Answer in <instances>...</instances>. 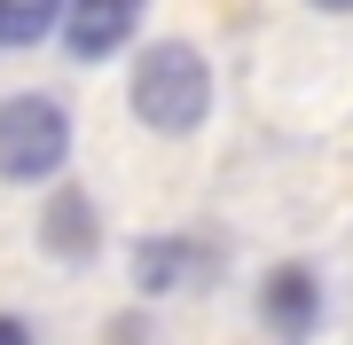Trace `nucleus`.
<instances>
[{
	"label": "nucleus",
	"instance_id": "nucleus-1",
	"mask_svg": "<svg viewBox=\"0 0 353 345\" xmlns=\"http://www.w3.org/2000/svg\"><path fill=\"white\" fill-rule=\"evenodd\" d=\"M134 118L150 134H196L212 118V71L189 39H157L134 63Z\"/></svg>",
	"mask_w": 353,
	"mask_h": 345
},
{
	"label": "nucleus",
	"instance_id": "nucleus-2",
	"mask_svg": "<svg viewBox=\"0 0 353 345\" xmlns=\"http://www.w3.org/2000/svg\"><path fill=\"white\" fill-rule=\"evenodd\" d=\"M71 157V118L48 94H8L0 103V180H55Z\"/></svg>",
	"mask_w": 353,
	"mask_h": 345
},
{
	"label": "nucleus",
	"instance_id": "nucleus-3",
	"mask_svg": "<svg viewBox=\"0 0 353 345\" xmlns=\"http://www.w3.org/2000/svg\"><path fill=\"white\" fill-rule=\"evenodd\" d=\"M134 32H141V0H63V24H55V39H63L79 63L118 55Z\"/></svg>",
	"mask_w": 353,
	"mask_h": 345
},
{
	"label": "nucleus",
	"instance_id": "nucleus-4",
	"mask_svg": "<svg viewBox=\"0 0 353 345\" xmlns=\"http://www.w3.org/2000/svg\"><path fill=\"white\" fill-rule=\"evenodd\" d=\"M259 322L275 337H314L322 330V275L314 267H299V259H283V267H267V282H259Z\"/></svg>",
	"mask_w": 353,
	"mask_h": 345
},
{
	"label": "nucleus",
	"instance_id": "nucleus-5",
	"mask_svg": "<svg viewBox=\"0 0 353 345\" xmlns=\"http://www.w3.org/2000/svg\"><path fill=\"white\" fill-rule=\"evenodd\" d=\"M39 243H48L63 267H79V259H94L102 243V220H94V196L87 189H55L48 205H39Z\"/></svg>",
	"mask_w": 353,
	"mask_h": 345
},
{
	"label": "nucleus",
	"instance_id": "nucleus-6",
	"mask_svg": "<svg viewBox=\"0 0 353 345\" xmlns=\"http://www.w3.org/2000/svg\"><path fill=\"white\" fill-rule=\"evenodd\" d=\"M63 24V0H0V48H39Z\"/></svg>",
	"mask_w": 353,
	"mask_h": 345
},
{
	"label": "nucleus",
	"instance_id": "nucleus-7",
	"mask_svg": "<svg viewBox=\"0 0 353 345\" xmlns=\"http://www.w3.org/2000/svg\"><path fill=\"white\" fill-rule=\"evenodd\" d=\"M181 259H189L181 243H141V251H134V291H173Z\"/></svg>",
	"mask_w": 353,
	"mask_h": 345
},
{
	"label": "nucleus",
	"instance_id": "nucleus-8",
	"mask_svg": "<svg viewBox=\"0 0 353 345\" xmlns=\"http://www.w3.org/2000/svg\"><path fill=\"white\" fill-rule=\"evenodd\" d=\"M0 345H32V322L24 314H0Z\"/></svg>",
	"mask_w": 353,
	"mask_h": 345
},
{
	"label": "nucleus",
	"instance_id": "nucleus-9",
	"mask_svg": "<svg viewBox=\"0 0 353 345\" xmlns=\"http://www.w3.org/2000/svg\"><path fill=\"white\" fill-rule=\"evenodd\" d=\"M314 8H330V16H353V0H314Z\"/></svg>",
	"mask_w": 353,
	"mask_h": 345
}]
</instances>
